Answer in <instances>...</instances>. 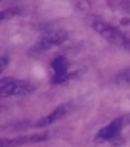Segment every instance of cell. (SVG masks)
Returning <instances> with one entry per match:
<instances>
[{
  "instance_id": "cell-1",
  "label": "cell",
  "mask_w": 130,
  "mask_h": 147,
  "mask_svg": "<svg viewBox=\"0 0 130 147\" xmlns=\"http://www.w3.org/2000/svg\"><path fill=\"white\" fill-rule=\"evenodd\" d=\"M0 92H2V98L27 96V94L35 92V84L27 80H19V78H2L0 80Z\"/></svg>"
},
{
  "instance_id": "cell-2",
  "label": "cell",
  "mask_w": 130,
  "mask_h": 147,
  "mask_svg": "<svg viewBox=\"0 0 130 147\" xmlns=\"http://www.w3.org/2000/svg\"><path fill=\"white\" fill-rule=\"evenodd\" d=\"M90 25H92L94 31H96V33H100V34H102V38H105L107 42L125 46L126 36L121 33L115 25H111V23H107V21H102V19H92V23H90Z\"/></svg>"
},
{
  "instance_id": "cell-3",
  "label": "cell",
  "mask_w": 130,
  "mask_h": 147,
  "mask_svg": "<svg viewBox=\"0 0 130 147\" xmlns=\"http://www.w3.org/2000/svg\"><path fill=\"white\" fill-rule=\"evenodd\" d=\"M67 31H61V29H54V31H48L46 34L37 40V44L31 48V54H37V52H46V50L54 48V46H60L67 40Z\"/></svg>"
},
{
  "instance_id": "cell-4",
  "label": "cell",
  "mask_w": 130,
  "mask_h": 147,
  "mask_svg": "<svg viewBox=\"0 0 130 147\" xmlns=\"http://www.w3.org/2000/svg\"><path fill=\"white\" fill-rule=\"evenodd\" d=\"M123 124H125V119H117V120H113V122H109L105 128H102V130L98 132L94 140H96L98 143L100 142H111V140H115V138L121 134Z\"/></svg>"
},
{
  "instance_id": "cell-5",
  "label": "cell",
  "mask_w": 130,
  "mask_h": 147,
  "mask_svg": "<svg viewBox=\"0 0 130 147\" xmlns=\"http://www.w3.org/2000/svg\"><path fill=\"white\" fill-rule=\"evenodd\" d=\"M71 109H73V105H71V103H63V105H60L58 109H54L50 115H46V117H42V119H38L37 122H35V126H37V128H44V126L52 124V122H56V120L63 119L65 115H69V113H71Z\"/></svg>"
},
{
  "instance_id": "cell-6",
  "label": "cell",
  "mask_w": 130,
  "mask_h": 147,
  "mask_svg": "<svg viewBox=\"0 0 130 147\" xmlns=\"http://www.w3.org/2000/svg\"><path fill=\"white\" fill-rule=\"evenodd\" d=\"M48 140V134H32V136H19V138H12V140H2L0 147H17V145H25V143H40Z\"/></svg>"
},
{
  "instance_id": "cell-7",
  "label": "cell",
  "mask_w": 130,
  "mask_h": 147,
  "mask_svg": "<svg viewBox=\"0 0 130 147\" xmlns=\"http://www.w3.org/2000/svg\"><path fill=\"white\" fill-rule=\"evenodd\" d=\"M52 71H54V78L71 75L69 73V61H67L65 55H58V57L52 61Z\"/></svg>"
},
{
  "instance_id": "cell-8",
  "label": "cell",
  "mask_w": 130,
  "mask_h": 147,
  "mask_svg": "<svg viewBox=\"0 0 130 147\" xmlns=\"http://www.w3.org/2000/svg\"><path fill=\"white\" fill-rule=\"evenodd\" d=\"M115 82H119V84H130V67L123 69L121 73L115 75Z\"/></svg>"
},
{
  "instance_id": "cell-9",
  "label": "cell",
  "mask_w": 130,
  "mask_h": 147,
  "mask_svg": "<svg viewBox=\"0 0 130 147\" xmlns=\"http://www.w3.org/2000/svg\"><path fill=\"white\" fill-rule=\"evenodd\" d=\"M19 11H21V8H19V6H14L12 10H2V19H8V17L19 13Z\"/></svg>"
},
{
  "instance_id": "cell-10",
  "label": "cell",
  "mask_w": 130,
  "mask_h": 147,
  "mask_svg": "<svg viewBox=\"0 0 130 147\" xmlns=\"http://www.w3.org/2000/svg\"><path fill=\"white\" fill-rule=\"evenodd\" d=\"M0 67H2V69H6V67H8V54H6V52L2 54V65H0Z\"/></svg>"
},
{
  "instance_id": "cell-11",
  "label": "cell",
  "mask_w": 130,
  "mask_h": 147,
  "mask_svg": "<svg viewBox=\"0 0 130 147\" xmlns=\"http://www.w3.org/2000/svg\"><path fill=\"white\" fill-rule=\"evenodd\" d=\"M125 48L130 50V38H126V42H125Z\"/></svg>"
}]
</instances>
